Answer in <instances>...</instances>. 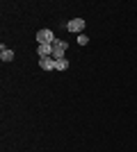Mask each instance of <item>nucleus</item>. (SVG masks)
Instances as JSON below:
<instances>
[{
	"mask_svg": "<svg viewBox=\"0 0 137 152\" xmlns=\"http://www.w3.org/2000/svg\"><path fill=\"white\" fill-rule=\"evenodd\" d=\"M66 48H69V43H66V41L55 39V43H53V57H55V59H62V57L66 55Z\"/></svg>",
	"mask_w": 137,
	"mask_h": 152,
	"instance_id": "nucleus-1",
	"label": "nucleus"
},
{
	"mask_svg": "<svg viewBox=\"0 0 137 152\" xmlns=\"http://www.w3.org/2000/svg\"><path fill=\"white\" fill-rule=\"evenodd\" d=\"M85 27H87L85 18H73V20H69V23H66V30L73 32V34H82V30H85Z\"/></svg>",
	"mask_w": 137,
	"mask_h": 152,
	"instance_id": "nucleus-2",
	"label": "nucleus"
},
{
	"mask_svg": "<svg viewBox=\"0 0 137 152\" xmlns=\"http://www.w3.org/2000/svg\"><path fill=\"white\" fill-rule=\"evenodd\" d=\"M55 39H57V37H55L53 30H48V27L37 32V43H55Z\"/></svg>",
	"mask_w": 137,
	"mask_h": 152,
	"instance_id": "nucleus-3",
	"label": "nucleus"
},
{
	"mask_svg": "<svg viewBox=\"0 0 137 152\" xmlns=\"http://www.w3.org/2000/svg\"><path fill=\"white\" fill-rule=\"evenodd\" d=\"M55 64H57V59L53 57V55L50 57H39V66L44 70H55Z\"/></svg>",
	"mask_w": 137,
	"mask_h": 152,
	"instance_id": "nucleus-4",
	"label": "nucleus"
},
{
	"mask_svg": "<svg viewBox=\"0 0 137 152\" xmlns=\"http://www.w3.org/2000/svg\"><path fill=\"white\" fill-rule=\"evenodd\" d=\"M37 55H39V57H50L53 55V43H39Z\"/></svg>",
	"mask_w": 137,
	"mask_h": 152,
	"instance_id": "nucleus-5",
	"label": "nucleus"
},
{
	"mask_svg": "<svg viewBox=\"0 0 137 152\" xmlns=\"http://www.w3.org/2000/svg\"><path fill=\"white\" fill-rule=\"evenodd\" d=\"M0 59L2 61H14V50H9V48H0Z\"/></svg>",
	"mask_w": 137,
	"mask_h": 152,
	"instance_id": "nucleus-6",
	"label": "nucleus"
},
{
	"mask_svg": "<svg viewBox=\"0 0 137 152\" xmlns=\"http://www.w3.org/2000/svg\"><path fill=\"white\" fill-rule=\"evenodd\" d=\"M66 68H69V59H66V57L57 59V64H55V70H66Z\"/></svg>",
	"mask_w": 137,
	"mask_h": 152,
	"instance_id": "nucleus-7",
	"label": "nucleus"
},
{
	"mask_svg": "<svg viewBox=\"0 0 137 152\" xmlns=\"http://www.w3.org/2000/svg\"><path fill=\"white\" fill-rule=\"evenodd\" d=\"M89 43V37L87 34H78V45H87Z\"/></svg>",
	"mask_w": 137,
	"mask_h": 152,
	"instance_id": "nucleus-8",
	"label": "nucleus"
}]
</instances>
